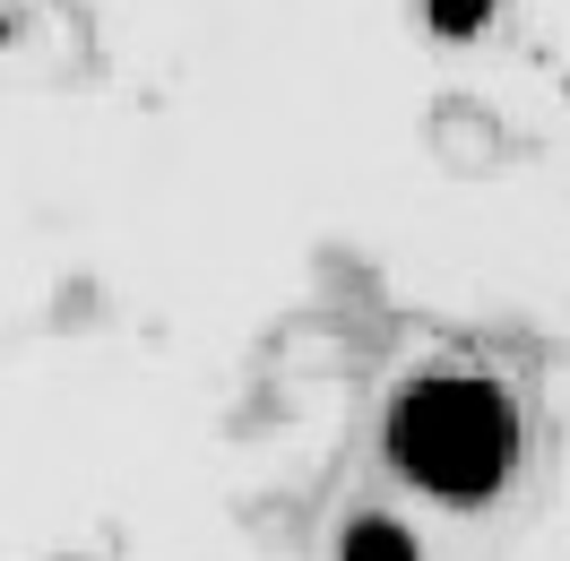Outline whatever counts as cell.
Here are the masks:
<instances>
[{"mask_svg":"<svg viewBox=\"0 0 570 561\" xmlns=\"http://www.w3.org/2000/svg\"><path fill=\"white\" fill-rule=\"evenodd\" d=\"M390 457L441 501H484L519 466V406L475 372H432L390 406Z\"/></svg>","mask_w":570,"mask_h":561,"instance_id":"1","label":"cell"},{"mask_svg":"<svg viewBox=\"0 0 570 561\" xmlns=\"http://www.w3.org/2000/svg\"><path fill=\"white\" fill-rule=\"evenodd\" d=\"M346 561H415V535L390 519H355L346 526Z\"/></svg>","mask_w":570,"mask_h":561,"instance_id":"2","label":"cell"},{"mask_svg":"<svg viewBox=\"0 0 570 561\" xmlns=\"http://www.w3.org/2000/svg\"><path fill=\"white\" fill-rule=\"evenodd\" d=\"M424 9L450 27V36H466V27H484V9H493V0H424Z\"/></svg>","mask_w":570,"mask_h":561,"instance_id":"3","label":"cell"}]
</instances>
